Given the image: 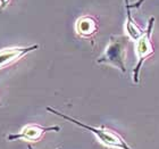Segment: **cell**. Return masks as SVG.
I'll use <instances>...</instances> for the list:
<instances>
[{
    "label": "cell",
    "instance_id": "cell-1",
    "mask_svg": "<svg viewBox=\"0 0 159 149\" xmlns=\"http://www.w3.org/2000/svg\"><path fill=\"white\" fill-rule=\"evenodd\" d=\"M47 110L49 113H52L55 115L59 116L61 119H66L68 122L73 123L75 125L80 126V128H82V129L86 130V131H89V132L93 133L94 136L97 137V139L98 141L105 145L106 147L108 148H116V149H133L132 147H129L127 145L124 138L122 136H119L118 133L113 131V130L108 129L107 126L105 125H101V126H92V125H89V124H85V123L81 122L79 119H74L72 116H68L66 114H64V113L59 112V110L55 109L52 107H47L46 108Z\"/></svg>",
    "mask_w": 159,
    "mask_h": 149
},
{
    "label": "cell",
    "instance_id": "cell-2",
    "mask_svg": "<svg viewBox=\"0 0 159 149\" xmlns=\"http://www.w3.org/2000/svg\"><path fill=\"white\" fill-rule=\"evenodd\" d=\"M129 38L125 34H113L103 54L97 59V64H107L118 68L122 73L126 72V54Z\"/></svg>",
    "mask_w": 159,
    "mask_h": 149
},
{
    "label": "cell",
    "instance_id": "cell-3",
    "mask_svg": "<svg viewBox=\"0 0 159 149\" xmlns=\"http://www.w3.org/2000/svg\"><path fill=\"white\" fill-rule=\"evenodd\" d=\"M155 21H156L155 17L150 18L144 33L135 41V54L138 57V62L133 68V82L134 83H139L140 70L143 63L155 54V46L152 43V30Z\"/></svg>",
    "mask_w": 159,
    "mask_h": 149
},
{
    "label": "cell",
    "instance_id": "cell-4",
    "mask_svg": "<svg viewBox=\"0 0 159 149\" xmlns=\"http://www.w3.org/2000/svg\"><path fill=\"white\" fill-rule=\"evenodd\" d=\"M60 126H42L40 124H27L20 130V133H11L7 137L8 141H15V140H25L30 142H38L42 139L43 136L47 132H59Z\"/></svg>",
    "mask_w": 159,
    "mask_h": 149
},
{
    "label": "cell",
    "instance_id": "cell-5",
    "mask_svg": "<svg viewBox=\"0 0 159 149\" xmlns=\"http://www.w3.org/2000/svg\"><path fill=\"white\" fill-rule=\"evenodd\" d=\"M39 48V44H32L29 47H14L0 50V70L16 63L17 60L26 56L27 54L32 53Z\"/></svg>",
    "mask_w": 159,
    "mask_h": 149
},
{
    "label": "cell",
    "instance_id": "cell-6",
    "mask_svg": "<svg viewBox=\"0 0 159 149\" xmlns=\"http://www.w3.org/2000/svg\"><path fill=\"white\" fill-rule=\"evenodd\" d=\"M99 30V22L94 16L84 15L81 16L75 23V31L79 37L83 39H91L96 37Z\"/></svg>",
    "mask_w": 159,
    "mask_h": 149
},
{
    "label": "cell",
    "instance_id": "cell-7",
    "mask_svg": "<svg viewBox=\"0 0 159 149\" xmlns=\"http://www.w3.org/2000/svg\"><path fill=\"white\" fill-rule=\"evenodd\" d=\"M124 1H125V9H126L125 31L126 33H127V37L135 42L136 40L144 33V31L135 23V21L133 20L132 15H131V6H129L131 3L129 2V0H124Z\"/></svg>",
    "mask_w": 159,
    "mask_h": 149
},
{
    "label": "cell",
    "instance_id": "cell-8",
    "mask_svg": "<svg viewBox=\"0 0 159 149\" xmlns=\"http://www.w3.org/2000/svg\"><path fill=\"white\" fill-rule=\"evenodd\" d=\"M144 1H146V0H138L136 2L132 3V5H129V6H131V9H132V8H140V7H141V5H142Z\"/></svg>",
    "mask_w": 159,
    "mask_h": 149
},
{
    "label": "cell",
    "instance_id": "cell-9",
    "mask_svg": "<svg viewBox=\"0 0 159 149\" xmlns=\"http://www.w3.org/2000/svg\"><path fill=\"white\" fill-rule=\"evenodd\" d=\"M11 0H0V8H6Z\"/></svg>",
    "mask_w": 159,
    "mask_h": 149
},
{
    "label": "cell",
    "instance_id": "cell-10",
    "mask_svg": "<svg viewBox=\"0 0 159 149\" xmlns=\"http://www.w3.org/2000/svg\"><path fill=\"white\" fill-rule=\"evenodd\" d=\"M0 106H2V104H1V101H0Z\"/></svg>",
    "mask_w": 159,
    "mask_h": 149
},
{
    "label": "cell",
    "instance_id": "cell-11",
    "mask_svg": "<svg viewBox=\"0 0 159 149\" xmlns=\"http://www.w3.org/2000/svg\"><path fill=\"white\" fill-rule=\"evenodd\" d=\"M57 149H61V147H59V148H57Z\"/></svg>",
    "mask_w": 159,
    "mask_h": 149
}]
</instances>
